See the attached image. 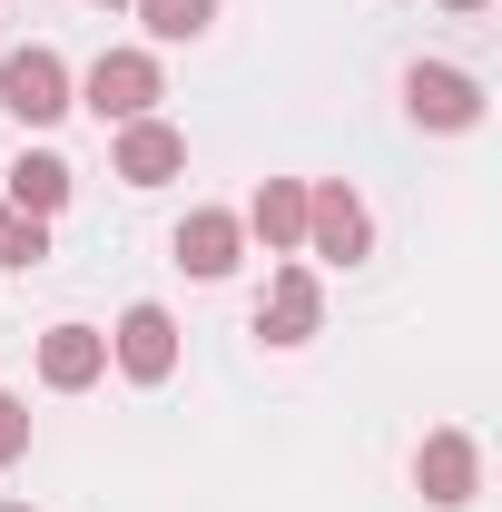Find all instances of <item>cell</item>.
<instances>
[{
  "mask_svg": "<svg viewBox=\"0 0 502 512\" xmlns=\"http://www.w3.org/2000/svg\"><path fill=\"white\" fill-rule=\"evenodd\" d=\"M0 109H10V119H30V128L60 119V109H69L60 50H10V60H0Z\"/></svg>",
  "mask_w": 502,
  "mask_h": 512,
  "instance_id": "277c9868",
  "label": "cell"
},
{
  "mask_svg": "<svg viewBox=\"0 0 502 512\" xmlns=\"http://www.w3.org/2000/svg\"><path fill=\"white\" fill-rule=\"evenodd\" d=\"M40 256H50V217H20V207L0 197V266H20V276H30Z\"/></svg>",
  "mask_w": 502,
  "mask_h": 512,
  "instance_id": "4fadbf2b",
  "label": "cell"
},
{
  "mask_svg": "<svg viewBox=\"0 0 502 512\" xmlns=\"http://www.w3.org/2000/svg\"><path fill=\"white\" fill-rule=\"evenodd\" d=\"M109 168H119L128 188H168V178L188 168V138H178L168 119H128V128H119V158H109Z\"/></svg>",
  "mask_w": 502,
  "mask_h": 512,
  "instance_id": "9c48e42d",
  "label": "cell"
},
{
  "mask_svg": "<svg viewBox=\"0 0 502 512\" xmlns=\"http://www.w3.org/2000/svg\"><path fill=\"white\" fill-rule=\"evenodd\" d=\"M20 453H30V404H20V394H0V473H10Z\"/></svg>",
  "mask_w": 502,
  "mask_h": 512,
  "instance_id": "9a60e30c",
  "label": "cell"
},
{
  "mask_svg": "<svg viewBox=\"0 0 502 512\" xmlns=\"http://www.w3.org/2000/svg\"><path fill=\"white\" fill-rule=\"evenodd\" d=\"M315 325H325L315 266H276V286H266V306H256V335H266V345H306Z\"/></svg>",
  "mask_w": 502,
  "mask_h": 512,
  "instance_id": "8992f818",
  "label": "cell"
},
{
  "mask_svg": "<svg viewBox=\"0 0 502 512\" xmlns=\"http://www.w3.org/2000/svg\"><path fill=\"white\" fill-rule=\"evenodd\" d=\"M237 247H247V227L227 207H188V227H178V266L188 276H237Z\"/></svg>",
  "mask_w": 502,
  "mask_h": 512,
  "instance_id": "30bf717a",
  "label": "cell"
},
{
  "mask_svg": "<svg viewBox=\"0 0 502 512\" xmlns=\"http://www.w3.org/2000/svg\"><path fill=\"white\" fill-rule=\"evenodd\" d=\"M138 20H148V40H197L217 20V0H138Z\"/></svg>",
  "mask_w": 502,
  "mask_h": 512,
  "instance_id": "5bb4252c",
  "label": "cell"
},
{
  "mask_svg": "<svg viewBox=\"0 0 502 512\" xmlns=\"http://www.w3.org/2000/svg\"><path fill=\"white\" fill-rule=\"evenodd\" d=\"M414 483H424V503H434V512H463V503H473V483H483V453H473V434H424V453H414Z\"/></svg>",
  "mask_w": 502,
  "mask_h": 512,
  "instance_id": "52a82bcc",
  "label": "cell"
},
{
  "mask_svg": "<svg viewBox=\"0 0 502 512\" xmlns=\"http://www.w3.org/2000/svg\"><path fill=\"white\" fill-rule=\"evenodd\" d=\"M109 355H119L128 384H168L178 375V316H168V306H128L119 335H109Z\"/></svg>",
  "mask_w": 502,
  "mask_h": 512,
  "instance_id": "5b68a950",
  "label": "cell"
},
{
  "mask_svg": "<svg viewBox=\"0 0 502 512\" xmlns=\"http://www.w3.org/2000/svg\"><path fill=\"white\" fill-rule=\"evenodd\" d=\"M69 109H89L99 128L148 119V109H158V60H148V50H109V60L79 79V99H69Z\"/></svg>",
  "mask_w": 502,
  "mask_h": 512,
  "instance_id": "6da1fadb",
  "label": "cell"
},
{
  "mask_svg": "<svg viewBox=\"0 0 502 512\" xmlns=\"http://www.w3.org/2000/svg\"><path fill=\"white\" fill-rule=\"evenodd\" d=\"M99 10H119V0H99Z\"/></svg>",
  "mask_w": 502,
  "mask_h": 512,
  "instance_id": "ac0fdd59",
  "label": "cell"
},
{
  "mask_svg": "<svg viewBox=\"0 0 502 512\" xmlns=\"http://www.w3.org/2000/svg\"><path fill=\"white\" fill-rule=\"evenodd\" d=\"M404 109H414L424 128H473L483 119V79L453 69V60H414L404 69Z\"/></svg>",
  "mask_w": 502,
  "mask_h": 512,
  "instance_id": "3957f363",
  "label": "cell"
},
{
  "mask_svg": "<svg viewBox=\"0 0 502 512\" xmlns=\"http://www.w3.org/2000/svg\"><path fill=\"white\" fill-rule=\"evenodd\" d=\"M237 227H256V237H266L276 256H286V247H306V188H296V178H266V188H256V207L237 217Z\"/></svg>",
  "mask_w": 502,
  "mask_h": 512,
  "instance_id": "8fae6325",
  "label": "cell"
},
{
  "mask_svg": "<svg viewBox=\"0 0 502 512\" xmlns=\"http://www.w3.org/2000/svg\"><path fill=\"white\" fill-rule=\"evenodd\" d=\"M443 10H483V0H443Z\"/></svg>",
  "mask_w": 502,
  "mask_h": 512,
  "instance_id": "2e32d148",
  "label": "cell"
},
{
  "mask_svg": "<svg viewBox=\"0 0 502 512\" xmlns=\"http://www.w3.org/2000/svg\"><path fill=\"white\" fill-rule=\"evenodd\" d=\"M10 207H20V217H60V207H69V158L30 148V158L10 168Z\"/></svg>",
  "mask_w": 502,
  "mask_h": 512,
  "instance_id": "7c38bea8",
  "label": "cell"
},
{
  "mask_svg": "<svg viewBox=\"0 0 502 512\" xmlns=\"http://www.w3.org/2000/svg\"><path fill=\"white\" fill-rule=\"evenodd\" d=\"M0 512H30V503H0Z\"/></svg>",
  "mask_w": 502,
  "mask_h": 512,
  "instance_id": "e0dca14e",
  "label": "cell"
},
{
  "mask_svg": "<svg viewBox=\"0 0 502 512\" xmlns=\"http://www.w3.org/2000/svg\"><path fill=\"white\" fill-rule=\"evenodd\" d=\"M306 247L325 256V266H355V256L375 247V217H365V197L345 188V178L306 188Z\"/></svg>",
  "mask_w": 502,
  "mask_h": 512,
  "instance_id": "7a4b0ae2",
  "label": "cell"
},
{
  "mask_svg": "<svg viewBox=\"0 0 502 512\" xmlns=\"http://www.w3.org/2000/svg\"><path fill=\"white\" fill-rule=\"evenodd\" d=\"M99 375H109V335L99 325H50L40 335V384L50 394H89Z\"/></svg>",
  "mask_w": 502,
  "mask_h": 512,
  "instance_id": "ba28073f",
  "label": "cell"
}]
</instances>
